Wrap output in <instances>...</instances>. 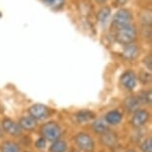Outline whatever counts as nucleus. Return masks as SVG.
<instances>
[{
    "mask_svg": "<svg viewBox=\"0 0 152 152\" xmlns=\"http://www.w3.org/2000/svg\"><path fill=\"white\" fill-rule=\"evenodd\" d=\"M136 38V29L132 24H129L125 27L116 30L115 40L121 45H129L132 44Z\"/></svg>",
    "mask_w": 152,
    "mask_h": 152,
    "instance_id": "obj_1",
    "label": "nucleus"
},
{
    "mask_svg": "<svg viewBox=\"0 0 152 152\" xmlns=\"http://www.w3.org/2000/svg\"><path fill=\"white\" fill-rule=\"evenodd\" d=\"M43 138L49 141H56L59 140L62 135V130L60 125L55 121H50L45 123L41 128Z\"/></svg>",
    "mask_w": 152,
    "mask_h": 152,
    "instance_id": "obj_2",
    "label": "nucleus"
},
{
    "mask_svg": "<svg viewBox=\"0 0 152 152\" xmlns=\"http://www.w3.org/2000/svg\"><path fill=\"white\" fill-rule=\"evenodd\" d=\"M131 20H132V14H131L130 10L121 8L117 11L113 17V27H114L115 30H118L120 28L131 24Z\"/></svg>",
    "mask_w": 152,
    "mask_h": 152,
    "instance_id": "obj_3",
    "label": "nucleus"
},
{
    "mask_svg": "<svg viewBox=\"0 0 152 152\" xmlns=\"http://www.w3.org/2000/svg\"><path fill=\"white\" fill-rule=\"evenodd\" d=\"M75 142L77 146L85 152H91L94 148V142L93 138L87 133L79 132L75 136Z\"/></svg>",
    "mask_w": 152,
    "mask_h": 152,
    "instance_id": "obj_4",
    "label": "nucleus"
},
{
    "mask_svg": "<svg viewBox=\"0 0 152 152\" xmlns=\"http://www.w3.org/2000/svg\"><path fill=\"white\" fill-rule=\"evenodd\" d=\"M29 113L30 116L33 117L35 120H41V119H45L46 117H48L49 113V108L44 104H33L32 107L29 108Z\"/></svg>",
    "mask_w": 152,
    "mask_h": 152,
    "instance_id": "obj_5",
    "label": "nucleus"
},
{
    "mask_svg": "<svg viewBox=\"0 0 152 152\" xmlns=\"http://www.w3.org/2000/svg\"><path fill=\"white\" fill-rule=\"evenodd\" d=\"M2 127H3L5 132L13 136H18L22 132V129L18 123H16L14 120L10 118H4L2 120Z\"/></svg>",
    "mask_w": 152,
    "mask_h": 152,
    "instance_id": "obj_6",
    "label": "nucleus"
},
{
    "mask_svg": "<svg viewBox=\"0 0 152 152\" xmlns=\"http://www.w3.org/2000/svg\"><path fill=\"white\" fill-rule=\"evenodd\" d=\"M149 118L148 111L144 110H138L133 113V116L131 118V124L134 127H140V126L144 125Z\"/></svg>",
    "mask_w": 152,
    "mask_h": 152,
    "instance_id": "obj_7",
    "label": "nucleus"
},
{
    "mask_svg": "<svg viewBox=\"0 0 152 152\" xmlns=\"http://www.w3.org/2000/svg\"><path fill=\"white\" fill-rule=\"evenodd\" d=\"M122 86L127 90H133L136 87V76L132 71H127L122 74L120 78Z\"/></svg>",
    "mask_w": 152,
    "mask_h": 152,
    "instance_id": "obj_8",
    "label": "nucleus"
},
{
    "mask_svg": "<svg viewBox=\"0 0 152 152\" xmlns=\"http://www.w3.org/2000/svg\"><path fill=\"white\" fill-rule=\"evenodd\" d=\"M140 104H140V102L138 99V96H131L126 97L124 100V107L129 113H135L136 110H138Z\"/></svg>",
    "mask_w": 152,
    "mask_h": 152,
    "instance_id": "obj_9",
    "label": "nucleus"
},
{
    "mask_svg": "<svg viewBox=\"0 0 152 152\" xmlns=\"http://www.w3.org/2000/svg\"><path fill=\"white\" fill-rule=\"evenodd\" d=\"M138 52H139V49L137 46L133 44L126 45L124 50H123V57L126 60H128V61H131V60L136 58L137 55H138Z\"/></svg>",
    "mask_w": 152,
    "mask_h": 152,
    "instance_id": "obj_10",
    "label": "nucleus"
},
{
    "mask_svg": "<svg viewBox=\"0 0 152 152\" xmlns=\"http://www.w3.org/2000/svg\"><path fill=\"white\" fill-rule=\"evenodd\" d=\"M102 142L104 143L105 146H108V147H113L116 144L117 142V137L114 134L113 131H105L104 133L102 134Z\"/></svg>",
    "mask_w": 152,
    "mask_h": 152,
    "instance_id": "obj_11",
    "label": "nucleus"
},
{
    "mask_svg": "<svg viewBox=\"0 0 152 152\" xmlns=\"http://www.w3.org/2000/svg\"><path fill=\"white\" fill-rule=\"evenodd\" d=\"M19 126L21 129L33 130L36 127V120L31 116H24L19 120Z\"/></svg>",
    "mask_w": 152,
    "mask_h": 152,
    "instance_id": "obj_12",
    "label": "nucleus"
},
{
    "mask_svg": "<svg viewBox=\"0 0 152 152\" xmlns=\"http://www.w3.org/2000/svg\"><path fill=\"white\" fill-rule=\"evenodd\" d=\"M121 119H122V114L118 110H110L105 115V122L108 123V124H113V125L117 124V123L121 121Z\"/></svg>",
    "mask_w": 152,
    "mask_h": 152,
    "instance_id": "obj_13",
    "label": "nucleus"
},
{
    "mask_svg": "<svg viewBox=\"0 0 152 152\" xmlns=\"http://www.w3.org/2000/svg\"><path fill=\"white\" fill-rule=\"evenodd\" d=\"M1 152H20L19 145L13 141H4L0 146Z\"/></svg>",
    "mask_w": 152,
    "mask_h": 152,
    "instance_id": "obj_14",
    "label": "nucleus"
},
{
    "mask_svg": "<svg viewBox=\"0 0 152 152\" xmlns=\"http://www.w3.org/2000/svg\"><path fill=\"white\" fill-rule=\"evenodd\" d=\"M94 117V113L91 110H80L76 114V118L78 122H86L88 120L93 119Z\"/></svg>",
    "mask_w": 152,
    "mask_h": 152,
    "instance_id": "obj_15",
    "label": "nucleus"
},
{
    "mask_svg": "<svg viewBox=\"0 0 152 152\" xmlns=\"http://www.w3.org/2000/svg\"><path fill=\"white\" fill-rule=\"evenodd\" d=\"M68 149L67 143L63 140H56L50 146V152H66Z\"/></svg>",
    "mask_w": 152,
    "mask_h": 152,
    "instance_id": "obj_16",
    "label": "nucleus"
},
{
    "mask_svg": "<svg viewBox=\"0 0 152 152\" xmlns=\"http://www.w3.org/2000/svg\"><path fill=\"white\" fill-rule=\"evenodd\" d=\"M110 13H111V10L110 7H107V6L102 7V9L99 11V13H97V20H99V22L102 23V24L107 22V20L110 16Z\"/></svg>",
    "mask_w": 152,
    "mask_h": 152,
    "instance_id": "obj_17",
    "label": "nucleus"
},
{
    "mask_svg": "<svg viewBox=\"0 0 152 152\" xmlns=\"http://www.w3.org/2000/svg\"><path fill=\"white\" fill-rule=\"evenodd\" d=\"M93 128L96 133H100V134L104 133L105 131L108 130L107 122L104 121V120H102V119L94 121V124H93Z\"/></svg>",
    "mask_w": 152,
    "mask_h": 152,
    "instance_id": "obj_18",
    "label": "nucleus"
},
{
    "mask_svg": "<svg viewBox=\"0 0 152 152\" xmlns=\"http://www.w3.org/2000/svg\"><path fill=\"white\" fill-rule=\"evenodd\" d=\"M45 4L52 9H60L64 6L66 0H44Z\"/></svg>",
    "mask_w": 152,
    "mask_h": 152,
    "instance_id": "obj_19",
    "label": "nucleus"
},
{
    "mask_svg": "<svg viewBox=\"0 0 152 152\" xmlns=\"http://www.w3.org/2000/svg\"><path fill=\"white\" fill-rule=\"evenodd\" d=\"M138 99L140 102V104H150L151 100H152V94L150 91H141V94H139Z\"/></svg>",
    "mask_w": 152,
    "mask_h": 152,
    "instance_id": "obj_20",
    "label": "nucleus"
},
{
    "mask_svg": "<svg viewBox=\"0 0 152 152\" xmlns=\"http://www.w3.org/2000/svg\"><path fill=\"white\" fill-rule=\"evenodd\" d=\"M140 149L142 152H152V141L151 138H146L140 144Z\"/></svg>",
    "mask_w": 152,
    "mask_h": 152,
    "instance_id": "obj_21",
    "label": "nucleus"
},
{
    "mask_svg": "<svg viewBox=\"0 0 152 152\" xmlns=\"http://www.w3.org/2000/svg\"><path fill=\"white\" fill-rule=\"evenodd\" d=\"M139 79H140V81H141L142 83H144V84H145V83L150 82L151 76H150V74H147L146 72H141V73H140Z\"/></svg>",
    "mask_w": 152,
    "mask_h": 152,
    "instance_id": "obj_22",
    "label": "nucleus"
},
{
    "mask_svg": "<svg viewBox=\"0 0 152 152\" xmlns=\"http://www.w3.org/2000/svg\"><path fill=\"white\" fill-rule=\"evenodd\" d=\"M143 63H144V65L146 66V68H147L149 71L152 70V57H151V55H148L147 57H145Z\"/></svg>",
    "mask_w": 152,
    "mask_h": 152,
    "instance_id": "obj_23",
    "label": "nucleus"
},
{
    "mask_svg": "<svg viewBox=\"0 0 152 152\" xmlns=\"http://www.w3.org/2000/svg\"><path fill=\"white\" fill-rule=\"evenodd\" d=\"M35 145H36V147L38 148V149L45 148V146H46V139H44V138H39L36 141Z\"/></svg>",
    "mask_w": 152,
    "mask_h": 152,
    "instance_id": "obj_24",
    "label": "nucleus"
},
{
    "mask_svg": "<svg viewBox=\"0 0 152 152\" xmlns=\"http://www.w3.org/2000/svg\"><path fill=\"white\" fill-rule=\"evenodd\" d=\"M127 1H128V0H115L117 5H124Z\"/></svg>",
    "mask_w": 152,
    "mask_h": 152,
    "instance_id": "obj_25",
    "label": "nucleus"
},
{
    "mask_svg": "<svg viewBox=\"0 0 152 152\" xmlns=\"http://www.w3.org/2000/svg\"><path fill=\"white\" fill-rule=\"evenodd\" d=\"M94 1H96V3H99V4H104V3H105V2L107 1V0H94Z\"/></svg>",
    "mask_w": 152,
    "mask_h": 152,
    "instance_id": "obj_26",
    "label": "nucleus"
},
{
    "mask_svg": "<svg viewBox=\"0 0 152 152\" xmlns=\"http://www.w3.org/2000/svg\"><path fill=\"white\" fill-rule=\"evenodd\" d=\"M2 134H3V132H2V129H1V127H0V137L2 136Z\"/></svg>",
    "mask_w": 152,
    "mask_h": 152,
    "instance_id": "obj_27",
    "label": "nucleus"
},
{
    "mask_svg": "<svg viewBox=\"0 0 152 152\" xmlns=\"http://www.w3.org/2000/svg\"><path fill=\"white\" fill-rule=\"evenodd\" d=\"M125 152H135V151H133V150H127V151H125Z\"/></svg>",
    "mask_w": 152,
    "mask_h": 152,
    "instance_id": "obj_28",
    "label": "nucleus"
},
{
    "mask_svg": "<svg viewBox=\"0 0 152 152\" xmlns=\"http://www.w3.org/2000/svg\"><path fill=\"white\" fill-rule=\"evenodd\" d=\"M2 16V14H1V12H0V17H1Z\"/></svg>",
    "mask_w": 152,
    "mask_h": 152,
    "instance_id": "obj_29",
    "label": "nucleus"
},
{
    "mask_svg": "<svg viewBox=\"0 0 152 152\" xmlns=\"http://www.w3.org/2000/svg\"><path fill=\"white\" fill-rule=\"evenodd\" d=\"M24 152H28V151H24Z\"/></svg>",
    "mask_w": 152,
    "mask_h": 152,
    "instance_id": "obj_30",
    "label": "nucleus"
}]
</instances>
